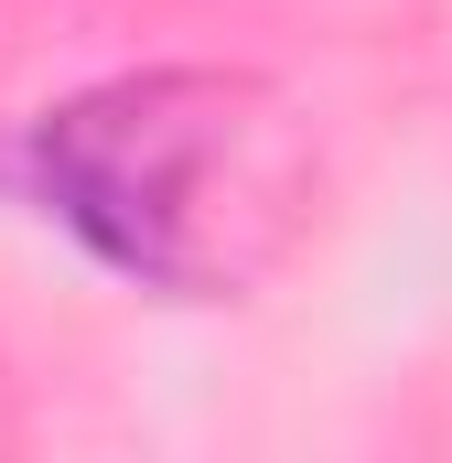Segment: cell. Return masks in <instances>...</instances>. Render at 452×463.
I'll list each match as a JSON object with an SVG mask.
<instances>
[{
  "instance_id": "obj_1",
  "label": "cell",
  "mask_w": 452,
  "mask_h": 463,
  "mask_svg": "<svg viewBox=\"0 0 452 463\" xmlns=\"http://www.w3.org/2000/svg\"><path fill=\"white\" fill-rule=\"evenodd\" d=\"M248 87L226 76H118L33 129V184L108 269L151 291H216L237 269L226 194H237V129Z\"/></svg>"
}]
</instances>
